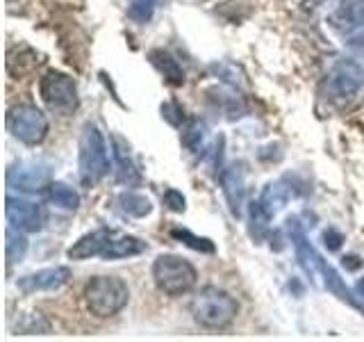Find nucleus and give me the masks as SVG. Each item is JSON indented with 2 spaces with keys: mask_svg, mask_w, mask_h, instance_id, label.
Wrapping results in <instances>:
<instances>
[{
  "mask_svg": "<svg viewBox=\"0 0 364 342\" xmlns=\"http://www.w3.org/2000/svg\"><path fill=\"white\" fill-rule=\"evenodd\" d=\"M289 235H291V244L296 249V258H299L301 267L310 274L312 279H323V285L326 288L337 294L339 299H344L348 304L355 306V299H353V292L344 285V281H341L339 274L328 265V262L316 254L314 247L307 242V235L303 231V226L299 224V219H289Z\"/></svg>",
  "mask_w": 364,
  "mask_h": 342,
  "instance_id": "obj_1",
  "label": "nucleus"
},
{
  "mask_svg": "<svg viewBox=\"0 0 364 342\" xmlns=\"http://www.w3.org/2000/svg\"><path fill=\"white\" fill-rule=\"evenodd\" d=\"M7 182H9V187H14V190L37 192L48 182V169L37 162L16 165L7 171Z\"/></svg>",
  "mask_w": 364,
  "mask_h": 342,
  "instance_id": "obj_12",
  "label": "nucleus"
},
{
  "mask_svg": "<svg viewBox=\"0 0 364 342\" xmlns=\"http://www.w3.org/2000/svg\"><path fill=\"white\" fill-rule=\"evenodd\" d=\"M109 174L107 146L94 123H85L80 137V176L85 185H96Z\"/></svg>",
  "mask_w": 364,
  "mask_h": 342,
  "instance_id": "obj_4",
  "label": "nucleus"
},
{
  "mask_svg": "<svg viewBox=\"0 0 364 342\" xmlns=\"http://www.w3.org/2000/svg\"><path fill=\"white\" fill-rule=\"evenodd\" d=\"M39 94H41V100L53 112L71 114L77 108V87L73 83V78L66 73H60V71L46 73L39 83Z\"/></svg>",
  "mask_w": 364,
  "mask_h": 342,
  "instance_id": "obj_8",
  "label": "nucleus"
},
{
  "mask_svg": "<svg viewBox=\"0 0 364 342\" xmlns=\"http://www.w3.org/2000/svg\"><path fill=\"white\" fill-rule=\"evenodd\" d=\"M239 313V306L230 294L219 288H205L191 301V315L196 322L208 328H225L232 324Z\"/></svg>",
  "mask_w": 364,
  "mask_h": 342,
  "instance_id": "obj_3",
  "label": "nucleus"
},
{
  "mask_svg": "<svg viewBox=\"0 0 364 342\" xmlns=\"http://www.w3.org/2000/svg\"><path fill=\"white\" fill-rule=\"evenodd\" d=\"M148 57H151L153 66L168 80L171 85H185V71H182L180 62L176 60L173 55L162 51V48H157V51H151V55H148Z\"/></svg>",
  "mask_w": 364,
  "mask_h": 342,
  "instance_id": "obj_17",
  "label": "nucleus"
},
{
  "mask_svg": "<svg viewBox=\"0 0 364 342\" xmlns=\"http://www.w3.org/2000/svg\"><path fill=\"white\" fill-rule=\"evenodd\" d=\"M112 146H114V160H117V174L121 182H128V185H134L139 182V171H136V165L132 162L130 155V146L123 137L114 135L112 137Z\"/></svg>",
  "mask_w": 364,
  "mask_h": 342,
  "instance_id": "obj_15",
  "label": "nucleus"
},
{
  "mask_svg": "<svg viewBox=\"0 0 364 342\" xmlns=\"http://www.w3.org/2000/svg\"><path fill=\"white\" fill-rule=\"evenodd\" d=\"M130 299V290L117 276H96L85 288V304L96 317H114Z\"/></svg>",
  "mask_w": 364,
  "mask_h": 342,
  "instance_id": "obj_2",
  "label": "nucleus"
},
{
  "mask_svg": "<svg viewBox=\"0 0 364 342\" xmlns=\"http://www.w3.org/2000/svg\"><path fill=\"white\" fill-rule=\"evenodd\" d=\"M117 233L119 231H114V228H98V231H91V233L80 237L77 242L66 251V254L71 260H87V258H94V256L102 258Z\"/></svg>",
  "mask_w": 364,
  "mask_h": 342,
  "instance_id": "obj_10",
  "label": "nucleus"
},
{
  "mask_svg": "<svg viewBox=\"0 0 364 342\" xmlns=\"http://www.w3.org/2000/svg\"><path fill=\"white\" fill-rule=\"evenodd\" d=\"M162 114H164V119H168L173 125H180L182 119H185V112H182L176 103H168V105L162 108Z\"/></svg>",
  "mask_w": 364,
  "mask_h": 342,
  "instance_id": "obj_27",
  "label": "nucleus"
},
{
  "mask_svg": "<svg viewBox=\"0 0 364 342\" xmlns=\"http://www.w3.org/2000/svg\"><path fill=\"white\" fill-rule=\"evenodd\" d=\"M26 251H28V239L23 237V231L9 226L7 228V260L18 262V260H23V256H26Z\"/></svg>",
  "mask_w": 364,
  "mask_h": 342,
  "instance_id": "obj_21",
  "label": "nucleus"
},
{
  "mask_svg": "<svg viewBox=\"0 0 364 342\" xmlns=\"http://www.w3.org/2000/svg\"><path fill=\"white\" fill-rule=\"evenodd\" d=\"M153 11H155V5H151L148 0H132L128 14L136 23H148L153 19Z\"/></svg>",
  "mask_w": 364,
  "mask_h": 342,
  "instance_id": "obj_25",
  "label": "nucleus"
},
{
  "mask_svg": "<svg viewBox=\"0 0 364 342\" xmlns=\"http://www.w3.org/2000/svg\"><path fill=\"white\" fill-rule=\"evenodd\" d=\"M5 212H7L9 226L18 228L23 233H39L46 224V208L34 201L7 197Z\"/></svg>",
  "mask_w": 364,
  "mask_h": 342,
  "instance_id": "obj_9",
  "label": "nucleus"
},
{
  "mask_svg": "<svg viewBox=\"0 0 364 342\" xmlns=\"http://www.w3.org/2000/svg\"><path fill=\"white\" fill-rule=\"evenodd\" d=\"M291 197V190L284 187V182H271V185L264 187V192H262V197L257 199V203L264 208V212L269 217H273L278 210L284 208V203L289 201Z\"/></svg>",
  "mask_w": 364,
  "mask_h": 342,
  "instance_id": "obj_18",
  "label": "nucleus"
},
{
  "mask_svg": "<svg viewBox=\"0 0 364 342\" xmlns=\"http://www.w3.org/2000/svg\"><path fill=\"white\" fill-rule=\"evenodd\" d=\"M353 299H355V306L360 311H364V279L353 288Z\"/></svg>",
  "mask_w": 364,
  "mask_h": 342,
  "instance_id": "obj_29",
  "label": "nucleus"
},
{
  "mask_svg": "<svg viewBox=\"0 0 364 342\" xmlns=\"http://www.w3.org/2000/svg\"><path fill=\"white\" fill-rule=\"evenodd\" d=\"M333 26L337 30H344L348 34L364 32V0H346L333 16Z\"/></svg>",
  "mask_w": 364,
  "mask_h": 342,
  "instance_id": "obj_13",
  "label": "nucleus"
},
{
  "mask_svg": "<svg viewBox=\"0 0 364 342\" xmlns=\"http://www.w3.org/2000/svg\"><path fill=\"white\" fill-rule=\"evenodd\" d=\"M205 137H208V125H205L203 121H191L187 125V130L182 133V144H185L189 151L198 153L203 148Z\"/></svg>",
  "mask_w": 364,
  "mask_h": 342,
  "instance_id": "obj_22",
  "label": "nucleus"
},
{
  "mask_svg": "<svg viewBox=\"0 0 364 342\" xmlns=\"http://www.w3.org/2000/svg\"><path fill=\"white\" fill-rule=\"evenodd\" d=\"M68 279H71V269L68 267H48V269H39L30 274V276H23L18 281V288L26 294L41 292V290H57V288H62V285H66Z\"/></svg>",
  "mask_w": 364,
  "mask_h": 342,
  "instance_id": "obj_11",
  "label": "nucleus"
},
{
  "mask_svg": "<svg viewBox=\"0 0 364 342\" xmlns=\"http://www.w3.org/2000/svg\"><path fill=\"white\" fill-rule=\"evenodd\" d=\"M48 119L34 105H16L7 114V130L23 144H41L48 135Z\"/></svg>",
  "mask_w": 364,
  "mask_h": 342,
  "instance_id": "obj_7",
  "label": "nucleus"
},
{
  "mask_svg": "<svg viewBox=\"0 0 364 342\" xmlns=\"http://www.w3.org/2000/svg\"><path fill=\"white\" fill-rule=\"evenodd\" d=\"M323 239H326V247L330 251H337L341 247V235L335 231V228H328V231L323 233Z\"/></svg>",
  "mask_w": 364,
  "mask_h": 342,
  "instance_id": "obj_28",
  "label": "nucleus"
},
{
  "mask_svg": "<svg viewBox=\"0 0 364 342\" xmlns=\"http://www.w3.org/2000/svg\"><path fill=\"white\" fill-rule=\"evenodd\" d=\"M269 219L271 217L264 212V208H262L257 201L250 203V235H253L255 239L264 237L267 228H269Z\"/></svg>",
  "mask_w": 364,
  "mask_h": 342,
  "instance_id": "obj_24",
  "label": "nucleus"
},
{
  "mask_svg": "<svg viewBox=\"0 0 364 342\" xmlns=\"http://www.w3.org/2000/svg\"><path fill=\"white\" fill-rule=\"evenodd\" d=\"M326 94L335 103H346L362 94L364 89V68L358 62L341 60L326 76Z\"/></svg>",
  "mask_w": 364,
  "mask_h": 342,
  "instance_id": "obj_6",
  "label": "nucleus"
},
{
  "mask_svg": "<svg viewBox=\"0 0 364 342\" xmlns=\"http://www.w3.org/2000/svg\"><path fill=\"white\" fill-rule=\"evenodd\" d=\"M164 205L168 210H173V212H185V197L178 192V190H166L164 192Z\"/></svg>",
  "mask_w": 364,
  "mask_h": 342,
  "instance_id": "obj_26",
  "label": "nucleus"
},
{
  "mask_svg": "<svg viewBox=\"0 0 364 342\" xmlns=\"http://www.w3.org/2000/svg\"><path fill=\"white\" fill-rule=\"evenodd\" d=\"M153 279L164 294L178 296L189 292L196 285L198 274L189 260L173 254H164L153 262Z\"/></svg>",
  "mask_w": 364,
  "mask_h": 342,
  "instance_id": "obj_5",
  "label": "nucleus"
},
{
  "mask_svg": "<svg viewBox=\"0 0 364 342\" xmlns=\"http://www.w3.org/2000/svg\"><path fill=\"white\" fill-rule=\"evenodd\" d=\"M119 203H121L123 212H128L132 217H146V214H151V210H153L151 201H148L139 192H123L119 197Z\"/></svg>",
  "mask_w": 364,
  "mask_h": 342,
  "instance_id": "obj_20",
  "label": "nucleus"
},
{
  "mask_svg": "<svg viewBox=\"0 0 364 342\" xmlns=\"http://www.w3.org/2000/svg\"><path fill=\"white\" fill-rule=\"evenodd\" d=\"M221 187L230 205V212L235 217L242 214V203H244V174L239 167H230L221 174Z\"/></svg>",
  "mask_w": 364,
  "mask_h": 342,
  "instance_id": "obj_14",
  "label": "nucleus"
},
{
  "mask_svg": "<svg viewBox=\"0 0 364 342\" xmlns=\"http://www.w3.org/2000/svg\"><path fill=\"white\" fill-rule=\"evenodd\" d=\"M344 267H348V269H358V267H360V262H358L355 256H348V258H344Z\"/></svg>",
  "mask_w": 364,
  "mask_h": 342,
  "instance_id": "obj_30",
  "label": "nucleus"
},
{
  "mask_svg": "<svg viewBox=\"0 0 364 342\" xmlns=\"http://www.w3.org/2000/svg\"><path fill=\"white\" fill-rule=\"evenodd\" d=\"M48 199L53 205L64 208V210H77L80 208V194L73 187H68L66 182H50Z\"/></svg>",
  "mask_w": 364,
  "mask_h": 342,
  "instance_id": "obj_19",
  "label": "nucleus"
},
{
  "mask_svg": "<svg viewBox=\"0 0 364 342\" xmlns=\"http://www.w3.org/2000/svg\"><path fill=\"white\" fill-rule=\"evenodd\" d=\"M148 3H151V5H155V7H157V3H159V0H148Z\"/></svg>",
  "mask_w": 364,
  "mask_h": 342,
  "instance_id": "obj_31",
  "label": "nucleus"
},
{
  "mask_svg": "<svg viewBox=\"0 0 364 342\" xmlns=\"http://www.w3.org/2000/svg\"><path fill=\"white\" fill-rule=\"evenodd\" d=\"M148 249V244L144 239L134 237V235H123V233H117L112 239L109 249L105 251V260H121V258H132V256H139Z\"/></svg>",
  "mask_w": 364,
  "mask_h": 342,
  "instance_id": "obj_16",
  "label": "nucleus"
},
{
  "mask_svg": "<svg viewBox=\"0 0 364 342\" xmlns=\"http://www.w3.org/2000/svg\"><path fill=\"white\" fill-rule=\"evenodd\" d=\"M171 235H173L176 239H180V242H185L187 247H191L193 251H203V254H212V251H214V244L210 242L208 237L193 235L191 231H187V228H173Z\"/></svg>",
  "mask_w": 364,
  "mask_h": 342,
  "instance_id": "obj_23",
  "label": "nucleus"
}]
</instances>
